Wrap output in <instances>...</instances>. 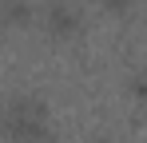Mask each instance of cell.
I'll return each instance as SVG.
<instances>
[{
    "mask_svg": "<svg viewBox=\"0 0 147 143\" xmlns=\"http://www.w3.org/2000/svg\"><path fill=\"white\" fill-rule=\"evenodd\" d=\"M48 24H52V32H56V36H68V32L76 28V16L64 8V4H56V8L48 12Z\"/></svg>",
    "mask_w": 147,
    "mask_h": 143,
    "instance_id": "1",
    "label": "cell"
},
{
    "mask_svg": "<svg viewBox=\"0 0 147 143\" xmlns=\"http://www.w3.org/2000/svg\"><path fill=\"white\" fill-rule=\"evenodd\" d=\"M107 4H111V8H123V4H131V0H107Z\"/></svg>",
    "mask_w": 147,
    "mask_h": 143,
    "instance_id": "2",
    "label": "cell"
}]
</instances>
